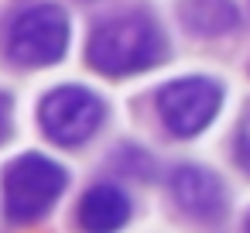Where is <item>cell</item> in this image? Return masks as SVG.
Segmentation results:
<instances>
[{"mask_svg": "<svg viewBox=\"0 0 250 233\" xmlns=\"http://www.w3.org/2000/svg\"><path fill=\"white\" fill-rule=\"evenodd\" d=\"M165 59H168V38L161 24L144 11L100 21L86 42V62L100 76H110V79L147 72L161 65Z\"/></svg>", "mask_w": 250, "mask_h": 233, "instance_id": "6da1fadb", "label": "cell"}, {"mask_svg": "<svg viewBox=\"0 0 250 233\" xmlns=\"http://www.w3.org/2000/svg\"><path fill=\"white\" fill-rule=\"evenodd\" d=\"M65 189H69V171L55 158L38 154V151H24L0 175L4 216L18 226L38 223L55 209V202L62 199Z\"/></svg>", "mask_w": 250, "mask_h": 233, "instance_id": "7a4b0ae2", "label": "cell"}, {"mask_svg": "<svg viewBox=\"0 0 250 233\" xmlns=\"http://www.w3.org/2000/svg\"><path fill=\"white\" fill-rule=\"evenodd\" d=\"M69 14L59 4L24 7L7 24V55L24 69H48L69 52Z\"/></svg>", "mask_w": 250, "mask_h": 233, "instance_id": "3957f363", "label": "cell"}, {"mask_svg": "<svg viewBox=\"0 0 250 233\" xmlns=\"http://www.w3.org/2000/svg\"><path fill=\"white\" fill-rule=\"evenodd\" d=\"M223 83L212 76H178L154 93V106L168 134L188 141L199 137L223 110Z\"/></svg>", "mask_w": 250, "mask_h": 233, "instance_id": "277c9868", "label": "cell"}, {"mask_svg": "<svg viewBox=\"0 0 250 233\" xmlns=\"http://www.w3.org/2000/svg\"><path fill=\"white\" fill-rule=\"evenodd\" d=\"M103 120H106V103L79 83L55 86L38 103V124H42L45 137L62 148L86 144L89 137L100 134Z\"/></svg>", "mask_w": 250, "mask_h": 233, "instance_id": "5b68a950", "label": "cell"}, {"mask_svg": "<svg viewBox=\"0 0 250 233\" xmlns=\"http://www.w3.org/2000/svg\"><path fill=\"white\" fill-rule=\"evenodd\" d=\"M168 192H171L175 206L185 216L199 219V223L223 219L226 206H229L223 178L212 168H206V165H178L171 171V178H168Z\"/></svg>", "mask_w": 250, "mask_h": 233, "instance_id": "8992f818", "label": "cell"}, {"mask_svg": "<svg viewBox=\"0 0 250 233\" xmlns=\"http://www.w3.org/2000/svg\"><path fill=\"white\" fill-rule=\"evenodd\" d=\"M130 195L113 182H96L83 192L76 219L83 233H120L130 223Z\"/></svg>", "mask_w": 250, "mask_h": 233, "instance_id": "52a82bcc", "label": "cell"}, {"mask_svg": "<svg viewBox=\"0 0 250 233\" xmlns=\"http://www.w3.org/2000/svg\"><path fill=\"white\" fill-rule=\"evenodd\" d=\"M178 21L188 35L199 38H223L240 28V7L233 0H182Z\"/></svg>", "mask_w": 250, "mask_h": 233, "instance_id": "ba28073f", "label": "cell"}, {"mask_svg": "<svg viewBox=\"0 0 250 233\" xmlns=\"http://www.w3.org/2000/svg\"><path fill=\"white\" fill-rule=\"evenodd\" d=\"M233 151H236V165H240V168L250 175V110H247V117L240 120V127H236Z\"/></svg>", "mask_w": 250, "mask_h": 233, "instance_id": "9c48e42d", "label": "cell"}, {"mask_svg": "<svg viewBox=\"0 0 250 233\" xmlns=\"http://www.w3.org/2000/svg\"><path fill=\"white\" fill-rule=\"evenodd\" d=\"M14 100H11V93H4L0 89V144H4L7 137H11V130H14Z\"/></svg>", "mask_w": 250, "mask_h": 233, "instance_id": "30bf717a", "label": "cell"}, {"mask_svg": "<svg viewBox=\"0 0 250 233\" xmlns=\"http://www.w3.org/2000/svg\"><path fill=\"white\" fill-rule=\"evenodd\" d=\"M247 233H250V212H247Z\"/></svg>", "mask_w": 250, "mask_h": 233, "instance_id": "8fae6325", "label": "cell"}]
</instances>
